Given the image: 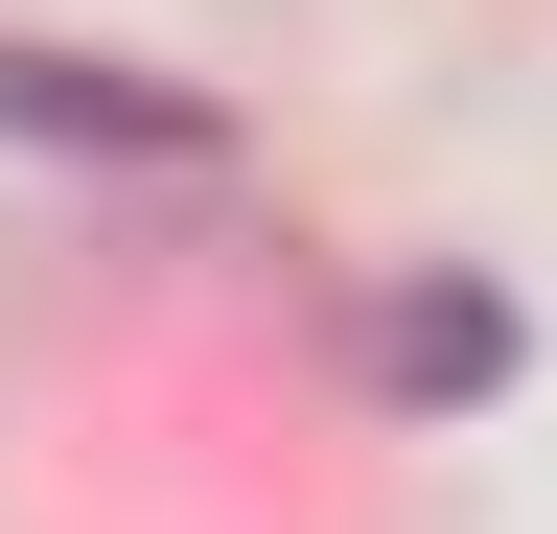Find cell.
Returning a JSON list of instances; mask_svg holds the SVG:
<instances>
[{
	"mask_svg": "<svg viewBox=\"0 0 557 534\" xmlns=\"http://www.w3.org/2000/svg\"><path fill=\"white\" fill-rule=\"evenodd\" d=\"M0 140H94V163H209V94L70 71V47H0Z\"/></svg>",
	"mask_w": 557,
	"mask_h": 534,
	"instance_id": "6da1fadb",
	"label": "cell"
},
{
	"mask_svg": "<svg viewBox=\"0 0 557 534\" xmlns=\"http://www.w3.org/2000/svg\"><path fill=\"white\" fill-rule=\"evenodd\" d=\"M372 372H395V395H487V372H511V302H487V280H418V302L372 325Z\"/></svg>",
	"mask_w": 557,
	"mask_h": 534,
	"instance_id": "7a4b0ae2",
	"label": "cell"
}]
</instances>
